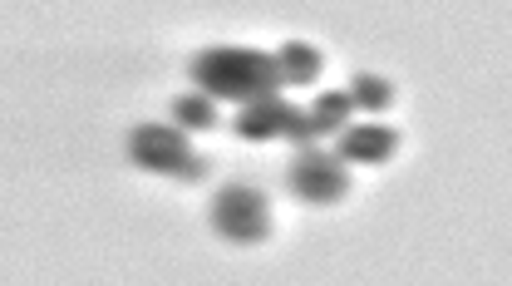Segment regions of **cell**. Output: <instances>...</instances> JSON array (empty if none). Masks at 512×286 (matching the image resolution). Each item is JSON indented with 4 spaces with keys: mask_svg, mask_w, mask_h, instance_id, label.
<instances>
[{
    "mask_svg": "<svg viewBox=\"0 0 512 286\" xmlns=\"http://www.w3.org/2000/svg\"><path fill=\"white\" fill-rule=\"evenodd\" d=\"M394 148H399V134L389 124H345L340 143H335V153L345 163H370V168L384 163V158H394Z\"/></svg>",
    "mask_w": 512,
    "mask_h": 286,
    "instance_id": "6",
    "label": "cell"
},
{
    "mask_svg": "<svg viewBox=\"0 0 512 286\" xmlns=\"http://www.w3.org/2000/svg\"><path fill=\"white\" fill-rule=\"evenodd\" d=\"M345 99H350V109H370V114H380V109H389V104H394V84H389V79H380V74L360 70V74H350Z\"/></svg>",
    "mask_w": 512,
    "mask_h": 286,
    "instance_id": "8",
    "label": "cell"
},
{
    "mask_svg": "<svg viewBox=\"0 0 512 286\" xmlns=\"http://www.w3.org/2000/svg\"><path fill=\"white\" fill-rule=\"evenodd\" d=\"M188 79L197 84V94H207V99H232V104L271 99V94H281V84H286L281 60L266 55V50H247V45L197 50L188 65Z\"/></svg>",
    "mask_w": 512,
    "mask_h": 286,
    "instance_id": "1",
    "label": "cell"
},
{
    "mask_svg": "<svg viewBox=\"0 0 512 286\" xmlns=\"http://www.w3.org/2000/svg\"><path fill=\"white\" fill-rule=\"evenodd\" d=\"M232 134L237 139H286L301 143V148H316V134H311V114H301L296 104H286L281 94L271 99H256V104H242V114L232 119Z\"/></svg>",
    "mask_w": 512,
    "mask_h": 286,
    "instance_id": "5",
    "label": "cell"
},
{
    "mask_svg": "<svg viewBox=\"0 0 512 286\" xmlns=\"http://www.w3.org/2000/svg\"><path fill=\"white\" fill-rule=\"evenodd\" d=\"M173 124L178 129H188V134H207V129H217V109H212V99L207 94H178L173 99Z\"/></svg>",
    "mask_w": 512,
    "mask_h": 286,
    "instance_id": "9",
    "label": "cell"
},
{
    "mask_svg": "<svg viewBox=\"0 0 512 286\" xmlns=\"http://www.w3.org/2000/svg\"><path fill=\"white\" fill-rule=\"evenodd\" d=\"M345 124H350V99L345 94H320L316 104H311V134H316V143L335 139Z\"/></svg>",
    "mask_w": 512,
    "mask_h": 286,
    "instance_id": "10",
    "label": "cell"
},
{
    "mask_svg": "<svg viewBox=\"0 0 512 286\" xmlns=\"http://www.w3.org/2000/svg\"><path fill=\"white\" fill-rule=\"evenodd\" d=\"M276 60H281L286 84H316L320 70H325L320 50H316V45H306V40H286V45L276 50Z\"/></svg>",
    "mask_w": 512,
    "mask_h": 286,
    "instance_id": "7",
    "label": "cell"
},
{
    "mask_svg": "<svg viewBox=\"0 0 512 286\" xmlns=\"http://www.w3.org/2000/svg\"><path fill=\"white\" fill-rule=\"evenodd\" d=\"M128 158L158 178H173V183H202L207 178V158L192 153L188 129L178 124H138L128 134Z\"/></svg>",
    "mask_w": 512,
    "mask_h": 286,
    "instance_id": "2",
    "label": "cell"
},
{
    "mask_svg": "<svg viewBox=\"0 0 512 286\" xmlns=\"http://www.w3.org/2000/svg\"><path fill=\"white\" fill-rule=\"evenodd\" d=\"M212 227H217V237H227L232 247L266 242V232H271V203H266V193L252 188V183H227V188L212 198Z\"/></svg>",
    "mask_w": 512,
    "mask_h": 286,
    "instance_id": "3",
    "label": "cell"
},
{
    "mask_svg": "<svg viewBox=\"0 0 512 286\" xmlns=\"http://www.w3.org/2000/svg\"><path fill=\"white\" fill-rule=\"evenodd\" d=\"M286 183H291V193H296L301 203L330 208V203H340V198L350 193V163H345L340 153H330V148L316 143V148H301V153H296Z\"/></svg>",
    "mask_w": 512,
    "mask_h": 286,
    "instance_id": "4",
    "label": "cell"
}]
</instances>
